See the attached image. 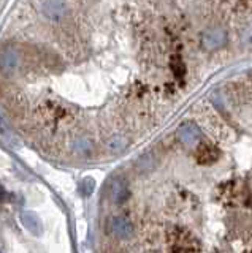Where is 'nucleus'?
Masks as SVG:
<instances>
[{"label": "nucleus", "mask_w": 252, "mask_h": 253, "mask_svg": "<svg viewBox=\"0 0 252 253\" xmlns=\"http://www.w3.org/2000/svg\"><path fill=\"white\" fill-rule=\"evenodd\" d=\"M168 237H170V242L173 244V252H197V250H200L199 241H197L189 231H186V229H181V228L171 229Z\"/></svg>", "instance_id": "obj_1"}, {"label": "nucleus", "mask_w": 252, "mask_h": 253, "mask_svg": "<svg viewBox=\"0 0 252 253\" xmlns=\"http://www.w3.org/2000/svg\"><path fill=\"white\" fill-rule=\"evenodd\" d=\"M227 42V34L224 29L212 27L204 30V34L202 37V44L206 51H216L220 49Z\"/></svg>", "instance_id": "obj_2"}, {"label": "nucleus", "mask_w": 252, "mask_h": 253, "mask_svg": "<svg viewBox=\"0 0 252 253\" xmlns=\"http://www.w3.org/2000/svg\"><path fill=\"white\" fill-rule=\"evenodd\" d=\"M108 229L117 239H129L133 234V226L125 217H113L108 223Z\"/></svg>", "instance_id": "obj_3"}, {"label": "nucleus", "mask_w": 252, "mask_h": 253, "mask_svg": "<svg viewBox=\"0 0 252 253\" xmlns=\"http://www.w3.org/2000/svg\"><path fill=\"white\" fill-rule=\"evenodd\" d=\"M43 11L51 19H60L67 13V3L64 0H43Z\"/></svg>", "instance_id": "obj_4"}, {"label": "nucleus", "mask_w": 252, "mask_h": 253, "mask_svg": "<svg viewBox=\"0 0 252 253\" xmlns=\"http://www.w3.org/2000/svg\"><path fill=\"white\" fill-rule=\"evenodd\" d=\"M178 138L184 142L187 146H192L195 142H199L202 138L200 130L197 128V125L194 124H184L181 125V128L178 130Z\"/></svg>", "instance_id": "obj_5"}, {"label": "nucleus", "mask_w": 252, "mask_h": 253, "mask_svg": "<svg viewBox=\"0 0 252 253\" xmlns=\"http://www.w3.org/2000/svg\"><path fill=\"white\" fill-rule=\"evenodd\" d=\"M219 158V150L212 144H200L197 149V162L200 165H211Z\"/></svg>", "instance_id": "obj_6"}, {"label": "nucleus", "mask_w": 252, "mask_h": 253, "mask_svg": "<svg viewBox=\"0 0 252 253\" xmlns=\"http://www.w3.org/2000/svg\"><path fill=\"white\" fill-rule=\"evenodd\" d=\"M19 65V55L11 51V49H5L0 52V68L11 71Z\"/></svg>", "instance_id": "obj_7"}, {"label": "nucleus", "mask_w": 252, "mask_h": 253, "mask_svg": "<svg viewBox=\"0 0 252 253\" xmlns=\"http://www.w3.org/2000/svg\"><path fill=\"white\" fill-rule=\"evenodd\" d=\"M21 220H22V223H24V226L27 229H30V231L35 233V234H40V231H42V221L38 220V217L34 215L32 212H22L21 213Z\"/></svg>", "instance_id": "obj_8"}, {"label": "nucleus", "mask_w": 252, "mask_h": 253, "mask_svg": "<svg viewBox=\"0 0 252 253\" xmlns=\"http://www.w3.org/2000/svg\"><path fill=\"white\" fill-rule=\"evenodd\" d=\"M111 195H113V200L116 203H122V201L127 200L129 190H127V187H125V184L122 180H114L113 187H111Z\"/></svg>", "instance_id": "obj_9"}, {"label": "nucleus", "mask_w": 252, "mask_h": 253, "mask_svg": "<svg viewBox=\"0 0 252 253\" xmlns=\"http://www.w3.org/2000/svg\"><path fill=\"white\" fill-rule=\"evenodd\" d=\"M173 71H175V75L178 76V78H181L184 75V71H186V68H184V65H183V62H181V59L179 57H175L173 59Z\"/></svg>", "instance_id": "obj_10"}, {"label": "nucleus", "mask_w": 252, "mask_h": 253, "mask_svg": "<svg viewBox=\"0 0 252 253\" xmlns=\"http://www.w3.org/2000/svg\"><path fill=\"white\" fill-rule=\"evenodd\" d=\"M122 149H124V139L114 138L113 141H109V150H111V152L117 154V152H121Z\"/></svg>", "instance_id": "obj_11"}, {"label": "nucleus", "mask_w": 252, "mask_h": 253, "mask_svg": "<svg viewBox=\"0 0 252 253\" xmlns=\"http://www.w3.org/2000/svg\"><path fill=\"white\" fill-rule=\"evenodd\" d=\"M3 131H5V125L2 122V119H0V133H3Z\"/></svg>", "instance_id": "obj_12"}]
</instances>
